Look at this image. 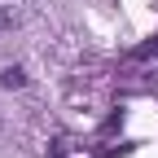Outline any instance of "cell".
I'll use <instances>...</instances> for the list:
<instances>
[{
  "label": "cell",
  "instance_id": "3957f363",
  "mask_svg": "<svg viewBox=\"0 0 158 158\" xmlns=\"http://www.w3.org/2000/svg\"><path fill=\"white\" fill-rule=\"evenodd\" d=\"M0 84H5V88H22V84H27V75L18 70V66H9L5 75H0Z\"/></svg>",
  "mask_w": 158,
  "mask_h": 158
},
{
  "label": "cell",
  "instance_id": "6da1fadb",
  "mask_svg": "<svg viewBox=\"0 0 158 158\" xmlns=\"http://www.w3.org/2000/svg\"><path fill=\"white\" fill-rule=\"evenodd\" d=\"M118 84H123L127 92H149V88H158V53H154V44L141 48V53H132L127 62H123Z\"/></svg>",
  "mask_w": 158,
  "mask_h": 158
},
{
  "label": "cell",
  "instance_id": "7a4b0ae2",
  "mask_svg": "<svg viewBox=\"0 0 158 158\" xmlns=\"http://www.w3.org/2000/svg\"><path fill=\"white\" fill-rule=\"evenodd\" d=\"M53 158H88L84 141H75V136H53V145H48Z\"/></svg>",
  "mask_w": 158,
  "mask_h": 158
},
{
  "label": "cell",
  "instance_id": "277c9868",
  "mask_svg": "<svg viewBox=\"0 0 158 158\" xmlns=\"http://www.w3.org/2000/svg\"><path fill=\"white\" fill-rule=\"evenodd\" d=\"M9 27H13V13H9L5 5H0V31H9Z\"/></svg>",
  "mask_w": 158,
  "mask_h": 158
}]
</instances>
